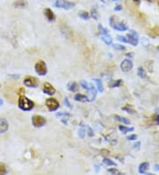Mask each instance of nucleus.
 I'll list each match as a JSON object with an SVG mask.
<instances>
[{
	"instance_id": "obj_1",
	"label": "nucleus",
	"mask_w": 159,
	"mask_h": 175,
	"mask_svg": "<svg viewBox=\"0 0 159 175\" xmlns=\"http://www.w3.org/2000/svg\"><path fill=\"white\" fill-rule=\"evenodd\" d=\"M19 107L23 111H30L34 107L33 101L29 100L25 96H20L19 98Z\"/></svg>"
},
{
	"instance_id": "obj_2",
	"label": "nucleus",
	"mask_w": 159,
	"mask_h": 175,
	"mask_svg": "<svg viewBox=\"0 0 159 175\" xmlns=\"http://www.w3.org/2000/svg\"><path fill=\"white\" fill-rule=\"evenodd\" d=\"M110 25L112 26V28L118 31H126L128 29V27L126 24L123 23L122 21H118L116 18L114 16H112L110 19Z\"/></svg>"
},
{
	"instance_id": "obj_3",
	"label": "nucleus",
	"mask_w": 159,
	"mask_h": 175,
	"mask_svg": "<svg viewBox=\"0 0 159 175\" xmlns=\"http://www.w3.org/2000/svg\"><path fill=\"white\" fill-rule=\"evenodd\" d=\"M54 6L57 8H62L65 10H70L75 6L74 3L67 0H56L54 2Z\"/></svg>"
},
{
	"instance_id": "obj_4",
	"label": "nucleus",
	"mask_w": 159,
	"mask_h": 175,
	"mask_svg": "<svg viewBox=\"0 0 159 175\" xmlns=\"http://www.w3.org/2000/svg\"><path fill=\"white\" fill-rule=\"evenodd\" d=\"M126 39H127V43H130L133 46H137V44L139 43V36L134 30H129Z\"/></svg>"
},
{
	"instance_id": "obj_5",
	"label": "nucleus",
	"mask_w": 159,
	"mask_h": 175,
	"mask_svg": "<svg viewBox=\"0 0 159 175\" xmlns=\"http://www.w3.org/2000/svg\"><path fill=\"white\" fill-rule=\"evenodd\" d=\"M35 69H36V74H39V75L43 76L45 75V74H47L46 64H45L43 61H42V60L37 61V63H36V66H35Z\"/></svg>"
},
{
	"instance_id": "obj_6",
	"label": "nucleus",
	"mask_w": 159,
	"mask_h": 175,
	"mask_svg": "<svg viewBox=\"0 0 159 175\" xmlns=\"http://www.w3.org/2000/svg\"><path fill=\"white\" fill-rule=\"evenodd\" d=\"M32 123H33L34 127L36 128H41L42 127L44 124L46 123V120L45 118H43L42 116L40 115H35L32 118Z\"/></svg>"
},
{
	"instance_id": "obj_7",
	"label": "nucleus",
	"mask_w": 159,
	"mask_h": 175,
	"mask_svg": "<svg viewBox=\"0 0 159 175\" xmlns=\"http://www.w3.org/2000/svg\"><path fill=\"white\" fill-rule=\"evenodd\" d=\"M46 106L51 112H54L58 109L59 104L55 98H48L46 100Z\"/></svg>"
},
{
	"instance_id": "obj_8",
	"label": "nucleus",
	"mask_w": 159,
	"mask_h": 175,
	"mask_svg": "<svg viewBox=\"0 0 159 175\" xmlns=\"http://www.w3.org/2000/svg\"><path fill=\"white\" fill-rule=\"evenodd\" d=\"M24 84L28 88H36L38 86V80L34 77H26L24 80Z\"/></svg>"
},
{
	"instance_id": "obj_9",
	"label": "nucleus",
	"mask_w": 159,
	"mask_h": 175,
	"mask_svg": "<svg viewBox=\"0 0 159 175\" xmlns=\"http://www.w3.org/2000/svg\"><path fill=\"white\" fill-rule=\"evenodd\" d=\"M42 91H43L45 94H47V95L52 96L55 94L56 90L54 89V87H53L51 83H49V82H44V84L42 86Z\"/></svg>"
},
{
	"instance_id": "obj_10",
	"label": "nucleus",
	"mask_w": 159,
	"mask_h": 175,
	"mask_svg": "<svg viewBox=\"0 0 159 175\" xmlns=\"http://www.w3.org/2000/svg\"><path fill=\"white\" fill-rule=\"evenodd\" d=\"M134 64L130 59H125L124 61H122L121 65H120V68L123 72H129L133 68Z\"/></svg>"
},
{
	"instance_id": "obj_11",
	"label": "nucleus",
	"mask_w": 159,
	"mask_h": 175,
	"mask_svg": "<svg viewBox=\"0 0 159 175\" xmlns=\"http://www.w3.org/2000/svg\"><path fill=\"white\" fill-rule=\"evenodd\" d=\"M88 99H89V102H92L95 100L96 98V88L94 87V85H90V88H89V90H88Z\"/></svg>"
},
{
	"instance_id": "obj_12",
	"label": "nucleus",
	"mask_w": 159,
	"mask_h": 175,
	"mask_svg": "<svg viewBox=\"0 0 159 175\" xmlns=\"http://www.w3.org/2000/svg\"><path fill=\"white\" fill-rule=\"evenodd\" d=\"M9 125L7 120L5 118H0V134L2 133H5L8 130Z\"/></svg>"
},
{
	"instance_id": "obj_13",
	"label": "nucleus",
	"mask_w": 159,
	"mask_h": 175,
	"mask_svg": "<svg viewBox=\"0 0 159 175\" xmlns=\"http://www.w3.org/2000/svg\"><path fill=\"white\" fill-rule=\"evenodd\" d=\"M44 14H45V17L48 19L49 21H54L55 19H56V16H55V14H53V12L50 8L44 9Z\"/></svg>"
},
{
	"instance_id": "obj_14",
	"label": "nucleus",
	"mask_w": 159,
	"mask_h": 175,
	"mask_svg": "<svg viewBox=\"0 0 159 175\" xmlns=\"http://www.w3.org/2000/svg\"><path fill=\"white\" fill-rule=\"evenodd\" d=\"M150 168V164L147 163V162H144V163H141L139 166V172L140 173H146V172L149 170Z\"/></svg>"
},
{
	"instance_id": "obj_15",
	"label": "nucleus",
	"mask_w": 159,
	"mask_h": 175,
	"mask_svg": "<svg viewBox=\"0 0 159 175\" xmlns=\"http://www.w3.org/2000/svg\"><path fill=\"white\" fill-rule=\"evenodd\" d=\"M149 35L150 36H153V37H156V36H159V27L158 26H156L154 28L150 29L149 30Z\"/></svg>"
},
{
	"instance_id": "obj_16",
	"label": "nucleus",
	"mask_w": 159,
	"mask_h": 175,
	"mask_svg": "<svg viewBox=\"0 0 159 175\" xmlns=\"http://www.w3.org/2000/svg\"><path fill=\"white\" fill-rule=\"evenodd\" d=\"M14 5L17 8H25L28 5V3L25 0H17L16 2H14Z\"/></svg>"
},
{
	"instance_id": "obj_17",
	"label": "nucleus",
	"mask_w": 159,
	"mask_h": 175,
	"mask_svg": "<svg viewBox=\"0 0 159 175\" xmlns=\"http://www.w3.org/2000/svg\"><path fill=\"white\" fill-rule=\"evenodd\" d=\"M75 101H78V102H88V96L85 95H81V94H77L74 96Z\"/></svg>"
},
{
	"instance_id": "obj_18",
	"label": "nucleus",
	"mask_w": 159,
	"mask_h": 175,
	"mask_svg": "<svg viewBox=\"0 0 159 175\" xmlns=\"http://www.w3.org/2000/svg\"><path fill=\"white\" fill-rule=\"evenodd\" d=\"M78 87H79L78 84H77L76 82H74V81L70 82V83L67 84V89H68V90L71 91V92H74V91H76V90H78Z\"/></svg>"
},
{
	"instance_id": "obj_19",
	"label": "nucleus",
	"mask_w": 159,
	"mask_h": 175,
	"mask_svg": "<svg viewBox=\"0 0 159 175\" xmlns=\"http://www.w3.org/2000/svg\"><path fill=\"white\" fill-rule=\"evenodd\" d=\"M102 40L107 45H111L112 43V38L110 36V35H104V36H102Z\"/></svg>"
},
{
	"instance_id": "obj_20",
	"label": "nucleus",
	"mask_w": 159,
	"mask_h": 175,
	"mask_svg": "<svg viewBox=\"0 0 159 175\" xmlns=\"http://www.w3.org/2000/svg\"><path fill=\"white\" fill-rule=\"evenodd\" d=\"M118 129H119V131H121L123 134H127V133L129 132H132V131H134V128H127V127H125V126H119L118 127Z\"/></svg>"
},
{
	"instance_id": "obj_21",
	"label": "nucleus",
	"mask_w": 159,
	"mask_h": 175,
	"mask_svg": "<svg viewBox=\"0 0 159 175\" xmlns=\"http://www.w3.org/2000/svg\"><path fill=\"white\" fill-rule=\"evenodd\" d=\"M122 80H113V81H111L110 82V84H109V87L110 88H117V87H119V86H121L122 84Z\"/></svg>"
},
{
	"instance_id": "obj_22",
	"label": "nucleus",
	"mask_w": 159,
	"mask_h": 175,
	"mask_svg": "<svg viewBox=\"0 0 159 175\" xmlns=\"http://www.w3.org/2000/svg\"><path fill=\"white\" fill-rule=\"evenodd\" d=\"M137 74H138V75H139V77H140V78H142V79H145L146 77H147V74H146V72L145 70L141 67V66H140V67H138V70H137Z\"/></svg>"
},
{
	"instance_id": "obj_23",
	"label": "nucleus",
	"mask_w": 159,
	"mask_h": 175,
	"mask_svg": "<svg viewBox=\"0 0 159 175\" xmlns=\"http://www.w3.org/2000/svg\"><path fill=\"white\" fill-rule=\"evenodd\" d=\"M115 118H117L118 121H120V122H122L123 124H125V125H129V124H130V120L127 119L126 118L120 117V116H118V115H115Z\"/></svg>"
},
{
	"instance_id": "obj_24",
	"label": "nucleus",
	"mask_w": 159,
	"mask_h": 175,
	"mask_svg": "<svg viewBox=\"0 0 159 175\" xmlns=\"http://www.w3.org/2000/svg\"><path fill=\"white\" fill-rule=\"evenodd\" d=\"M93 80L96 83L99 92H103V83H102V81H101V80H100V79H94Z\"/></svg>"
},
{
	"instance_id": "obj_25",
	"label": "nucleus",
	"mask_w": 159,
	"mask_h": 175,
	"mask_svg": "<svg viewBox=\"0 0 159 175\" xmlns=\"http://www.w3.org/2000/svg\"><path fill=\"white\" fill-rule=\"evenodd\" d=\"M103 164L107 166H117V164H116L115 162H113L112 160H111V159H109V158H104V159H103Z\"/></svg>"
},
{
	"instance_id": "obj_26",
	"label": "nucleus",
	"mask_w": 159,
	"mask_h": 175,
	"mask_svg": "<svg viewBox=\"0 0 159 175\" xmlns=\"http://www.w3.org/2000/svg\"><path fill=\"white\" fill-rule=\"evenodd\" d=\"M79 16L81 18V19H89V14L87 13V12H85V11H80V12L79 13Z\"/></svg>"
},
{
	"instance_id": "obj_27",
	"label": "nucleus",
	"mask_w": 159,
	"mask_h": 175,
	"mask_svg": "<svg viewBox=\"0 0 159 175\" xmlns=\"http://www.w3.org/2000/svg\"><path fill=\"white\" fill-rule=\"evenodd\" d=\"M98 29L99 31L101 32V34L103 35V36H104V35H109V32H108V30L106 29H104L103 26L100 24V25H98Z\"/></svg>"
},
{
	"instance_id": "obj_28",
	"label": "nucleus",
	"mask_w": 159,
	"mask_h": 175,
	"mask_svg": "<svg viewBox=\"0 0 159 175\" xmlns=\"http://www.w3.org/2000/svg\"><path fill=\"white\" fill-rule=\"evenodd\" d=\"M113 48L115 50H118V51H124V50H126V47L123 46V45H120V44H113Z\"/></svg>"
},
{
	"instance_id": "obj_29",
	"label": "nucleus",
	"mask_w": 159,
	"mask_h": 175,
	"mask_svg": "<svg viewBox=\"0 0 159 175\" xmlns=\"http://www.w3.org/2000/svg\"><path fill=\"white\" fill-rule=\"evenodd\" d=\"M80 85L82 86L83 88H84L85 90H89V88H90V85L91 84H89L87 81H84V80H82L81 82H80Z\"/></svg>"
},
{
	"instance_id": "obj_30",
	"label": "nucleus",
	"mask_w": 159,
	"mask_h": 175,
	"mask_svg": "<svg viewBox=\"0 0 159 175\" xmlns=\"http://www.w3.org/2000/svg\"><path fill=\"white\" fill-rule=\"evenodd\" d=\"M6 173V167L4 164H0V174Z\"/></svg>"
},
{
	"instance_id": "obj_31",
	"label": "nucleus",
	"mask_w": 159,
	"mask_h": 175,
	"mask_svg": "<svg viewBox=\"0 0 159 175\" xmlns=\"http://www.w3.org/2000/svg\"><path fill=\"white\" fill-rule=\"evenodd\" d=\"M108 172H111V173H112V174H117V175L121 174V172H120L118 170H117V169H115V168H113V169H109Z\"/></svg>"
},
{
	"instance_id": "obj_32",
	"label": "nucleus",
	"mask_w": 159,
	"mask_h": 175,
	"mask_svg": "<svg viewBox=\"0 0 159 175\" xmlns=\"http://www.w3.org/2000/svg\"><path fill=\"white\" fill-rule=\"evenodd\" d=\"M117 39L118 40V41H120V42H123V43H127V39H126L125 36H118Z\"/></svg>"
},
{
	"instance_id": "obj_33",
	"label": "nucleus",
	"mask_w": 159,
	"mask_h": 175,
	"mask_svg": "<svg viewBox=\"0 0 159 175\" xmlns=\"http://www.w3.org/2000/svg\"><path fill=\"white\" fill-rule=\"evenodd\" d=\"M79 136L81 139H83L85 137V130L83 128H80L79 130Z\"/></svg>"
},
{
	"instance_id": "obj_34",
	"label": "nucleus",
	"mask_w": 159,
	"mask_h": 175,
	"mask_svg": "<svg viewBox=\"0 0 159 175\" xmlns=\"http://www.w3.org/2000/svg\"><path fill=\"white\" fill-rule=\"evenodd\" d=\"M126 139L129 140V141H134V140L137 139V135H136V134H130L129 136L126 137Z\"/></svg>"
},
{
	"instance_id": "obj_35",
	"label": "nucleus",
	"mask_w": 159,
	"mask_h": 175,
	"mask_svg": "<svg viewBox=\"0 0 159 175\" xmlns=\"http://www.w3.org/2000/svg\"><path fill=\"white\" fill-rule=\"evenodd\" d=\"M122 110L126 111V112H128V113H134V112H134V110L130 109V108H128V107H123Z\"/></svg>"
},
{
	"instance_id": "obj_36",
	"label": "nucleus",
	"mask_w": 159,
	"mask_h": 175,
	"mask_svg": "<svg viewBox=\"0 0 159 175\" xmlns=\"http://www.w3.org/2000/svg\"><path fill=\"white\" fill-rule=\"evenodd\" d=\"M65 104H66V106L68 107V108H72V105L70 104V102H69V100H68V98H66L65 99Z\"/></svg>"
},
{
	"instance_id": "obj_37",
	"label": "nucleus",
	"mask_w": 159,
	"mask_h": 175,
	"mask_svg": "<svg viewBox=\"0 0 159 175\" xmlns=\"http://www.w3.org/2000/svg\"><path fill=\"white\" fill-rule=\"evenodd\" d=\"M114 10H115L116 12H118V11H120V10H122V6L120 5H117V6H115V8H114Z\"/></svg>"
},
{
	"instance_id": "obj_38",
	"label": "nucleus",
	"mask_w": 159,
	"mask_h": 175,
	"mask_svg": "<svg viewBox=\"0 0 159 175\" xmlns=\"http://www.w3.org/2000/svg\"><path fill=\"white\" fill-rule=\"evenodd\" d=\"M156 118H156V121H157V124L159 125V115L157 116V117H156Z\"/></svg>"
},
{
	"instance_id": "obj_39",
	"label": "nucleus",
	"mask_w": 159,
	"mask_h": 175,
	"mask_svg": "<svg viewBox=\"0 0 159 175\" xmlns=\"http://www.w3.org/2000/svg\"><path fill=\"white\" fill-rule=\"evenodd\" d=\"M2 104H3V101L0 99V105H2Z\"/></svg>"
},
{
	"instance_id": "obj_40",
	"label": "nucleus",
	"mask_w": 159,
	"mask_h": 175,
	"mask_svg": "<svg viewBox=\"0 0 159 175\" xmlns=\"http://www.w3.org/2000/svg\"><path fill=\"white\" fill-rule=\"evenodd\" d=\"M134 1H135V2H139V0H134Z\"/></svg>"
},
{
	"instance_id": "obj_41",
	"label": "nucleus",
	"mask_w": 159,
	"mask_h": 175,
	"mask_svg": "<svg viewBox=\"0 0 159 175\" xmlns=\"http://www.w3.org/2000/svg\"><path fill=\"white\" fill-rule=\"evenodd\" d=\"M157 5H159V0H157Z\"/></svg>"
},
{
	"instance_id": "obj_42",
	"label": "nucleus",
	"mask_w": 159,
	"mask_h": 175,
	"mask_svg": "<svg viewBox=\"0 0 159 175\" xmlns=\"http://www.w3.org/2000/svg\"><path fill=\"white\" fill-rule=\"evenodd\" d=\"M148 1H150V2H152V1H153V0H148Z\"/></svg>"
},
{
	"instance_id": "obj_43",
	"label": "nucleus",
	"mask_w": 159,
	"mask_h": 175,
	"mask_svg": "<svg viewBox=\"0 0 159 175\" xmlns=\"http://www.w3.org/2000/svg\"><path fill=\"white\" fill-rule=\"evenodd\" d=\"M157 50H158V51H159V46H157Z\"/></svg>"
},
{
	"instance_id": "obj_44",
	"label": "nucleus",
	"mask_w": 159,
	"mask_h": 175,
	"mask_svg": "<svg viewBox=\"0 0 159 175\" xmlns=\"http://www.w3.org/2000/svg\"><path fill=\"white\" fill-rule=\"evenodd\" d=\"M114 1H117V0H114Z\"/></svg>"
}]
</instances>
